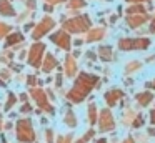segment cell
Segmentation results:
<instances>
[{
	"label": "cell",
	"mask_w": 155,
	"mask_h": 143,
	"mask_svg": "<svg viewBox=\"0 0 155 143\" xmlns=\"http://www.w3.org/2000/svg\"><path fill=\"white\" fill-rule=\"evenodd\" d=\"M94 82H95V76L82 75L80 78L77 80V83H75V88L68 93V98H72L74 102H80L82 96H85V93L92 88V83Z\"/></svg>",
	"instance_id": "6da1fadb"
},
{
	"label": "cell",
	"mask_w": 155,
	"mask_h": 143,
	"mask_svg": "<svg viewBox=\"0 0 155 143\" xmlns=\"http://www.w3.org/2000/svg\"><path fill=\"white\" fill-rule=\"evenodd\" d=\"M17 136L20 141H25V143L34 141L35 135H34V130H32V123L28 120H20L17 123Z\"/></svg>",
	"instance_id": "7a4b0ae2"
},
{
	"label": "cell",
	"mask_w": 155,
	"mask_h": 143,
	"mask_svg": "<svg viewBox=\"0 0 155 143\" xmlns=\"http://www.w3.org/2000/svg\"><path fill=\"white\" fill-rule=\"evenodd\" d=\"M42 53H44V45H42V43H37V45L32 47V50H30V60H28V62H30V65H34V67L40 65Z\"/></svg>",
	"instance_id": "3957f363"
},
{
	"label": "cell",
	"mask_w": 155,
	"mask_h": 143,
	"mask_svg": "<svg viewBox=\"0 0 155 143\" xmlns=\"http://www.w3.org/2000/svg\"><path fill=\"white\" fill-rule=\"evenodd\" d=\"M148 45L147 40H122L120 42V48L122 50H128V48H145Z\"/></svg>",
	"instance_id": "277c9868"
},
{
	"label": "cell",
	"mask_w": 155,
	"mask_h": 143,
	"mask_svg": "<svg viewBox=\"0 0 155 143\" xmlns=\"http://www.w3.org/2000/svg\"><path fill=\"white\" fill-rule=\"evenodd\" d=\"M88 27V20L87 17H80L78 20H72V22H67L65 23V28L67 30H72V32H77V30H82Z\"/></svg>",
	"instance_id": "5b68a950"
},
{
	"label": "cell",
	"mask_w": 155,
	"mask_h": 143,
	"mask_svg": "<svg viewBox=\"0 0 155 143\" xmlns=\"http://www.w3.org/2000/svg\"><path fill=\"white\" fill-rule=\"evenodd\" d=\"M52 25H54V22H52L50 18H45V22L44 23H40V25L35 28V32H34V38H40L42 35H44L47 30H50L52 28Z\"/></svg>",
	"instance_id": "8992f818"
},
{
	"label": "cell",
	"mask_w": 155,
	"mask_h": 143,
	"mask_svg": "<svg viewBox=\"0 0 155 143\" xmlns=\"http://www.w3.org/2000/svg\"><path fill=\"white\" fill-rule=\"evenodd\" d=\"M52 40H54V42H57L58 45H60L62 48H65V50L70 47V45H68V43H70V42H68V37L65 35L64 32H60V33H57V35H54V37H52Z\"/></svg>",
	"instance_id": "52a82bcc"
},
{
	"label": "cell",
	"mask_w": 155,
	"mask_h": 143,
	"mask_svg": "<svg viewBox=\"0 0 155 143\" xmlns=\"http://www.w3.org/2000/svg\"><path fill=\"white\" fill-rule=\"evenodd\" d=\"M32 95L35 96V100H37L38 105H40V106H45L47 110H50V112H52V106H48V105H47V100H45L44 92H40V90H34V92H32Z\"/></svg>",
	"instance_id": "ba28073f"
},
{
	"label": "cell",
	"mask_w": 155,
	"mask_h": 143,
	"mask_svg": "<svg viewBox=\"0 0 155 143\" xmlns=\"http://www.w3.org/2000/svg\"><path fill=\"white\" fill-rule=\"evenodd\" d=\"M0 13L2 15H14V8L7 0H0Z\"/></svg>",
	"instance_id": "9c48e42d"
},
{
	"label": "cell",
	"mask_w": 155,
	"mask_h": 143,
	"mask_svg": "<svg viewBox=\"0 0 155 143\" xmlns=\"http://www.w3.org/2000/svg\"><path fill=\"white\" fill-rule=\"evenodd\" d=\"M55 65H57L55 58H54L52 55H48V57H47V62H45V65H44V70H45V72H48V70H50V68H54Z\"/></svg>",
	"instance_id": "30bf717a"
},
{
	"label": "cell",
	"mask_w": 155,
	"mask_h": 143,
	"mask_svg": "<svg viewBox=\"0 0 155 143\" xmlns=\"http://www.w3.org/2000/svg\"><path fill=\"white\" fill-rule=\"evenodd\" d=\"M20 40H24V37H22L20 33H14V35H10V37H8V40H7V45H14V43L20 42Z\"/></svg>",
	"instance_id": "8fae6325"
},
{
	"label": "cell",
	"mask_w": 155,
	"mask_h": 143,
	"mask_svg": "<svg viewBox=\"0 0 155 143\" xmlns=\"http://www.w3.org/2000/svg\"><path fill=\"white\" fill-rule=\"evenodd\" d=\"M138 98H140V103H142V105H147V103L152 100V95H150V93H143V95H140Z\"/></svg>",
	"instance_id": "7c38bea8"
},
{
	"label": "cell",
	"mask_w": 155,
	"mask_h": 143,
	"mask_svg": "<svg viewBox=\"0 0 155 143\" xmlns=\"http://www.w3.org/2000/svg\"><path fill=\"white\" fill-rule=\"evenodd\" d=\"M14 103H15V95H14V93H10V95H8L7 103H5V110H8L12 105H14Z\"/></svg>",
	"instance_id": "4fadbf2b"
},
{
	"label": "cell",
	"mask_w": 155,
	"mask_h": 143,
	"mask_svg": "<svg viewBox=\"0 0 155 143\" xmlns=\"http://www.w3.org/2000/svg\"><path fill=\"white\" fill-rule=\"evenodd\" d=\"M115 96H120V92L107 93V102H108V103H114V102H115Z\"/></svg>",
	"instance_id": "5bb4252c"
},
{
	"label": "cell",
	"mask_w": 155,
	"mask_h": 143,
	"mask_svg": "<svg viewBox=\"0 0 155 143\" xmlns=\"http://www.w3.org/2000/svg\"><path fill=\"white\" fill-rule=\"evenodd\" d=\"M65 122H67L70 126H75V118H74V115H72V113H68V115H67V118H65Z\"/></svg>",
	"instance_id": "9a60e30c"
},
{
	"label": "cell",
	"mask_w": 155,
	"mask_h": 143,
	"mask_svg": "<svg viewBox=\"0 0 155 143\" xmlns=\"http://www.w3.org/2000/svg\"><path fill=\"white\" fill-rule=\"evenodd\" d=\"M7 32H8V27L4 25V23H0V38H2V37H4Z\"/></svg>",
	"instance_id": "2e32d148"
},
{
	"label": "cell",
	"mask_w": 155,
	"mask_h": 143,
	"mask_svg": "<svg viewBox=\"0 0 155 143\" xmlns=\"http://www.w3.org/2000/svg\"><path fill=\"white\" fill-rule=\"evenodd\" d=\"M72 7H82L84 5V0H72Z\"/></svg>",
	"instance_id": "e0dca14e"
},
{
	"label": "cell",
	"mask_w": 155,
	"mask_h": 143,
	"mask_svg": "<svg viewBox=\"0 0 155 143\" xmlns=\"http://www.w3.org/2000/svg\"><path fill=\"white\" fill-rule=\"evenodd\" d=\"M90 120H92V123L95 122V106L94 105L90 106Z\"/></svg>",
	"instance_id": "ac0fdd59"
},
{
	"label": "cell",
	"mask_w": 155,
	"mask_h": 143,
	"mask_svg": "<svg viewBox=\"0 0 155 143\" xmlns=\"http://www.w3.org/2000/svg\"><path fill=\"white\" fill-rule=\"evenodd\" d=\"M22 112H24V113H28V112H30V106H28V105H24V106H22Z\"/></svg>",
	"instance_id": "d6986e66"
},
{
	"label": "cell",
	"mask_w": 155,
	"mask_h": 143,
	"mask_svg": "<svg viewBox=\"0 0 155 143\" xmlns=\"http://www.w3.org/2000/svg\"><path fill=\"white\" fill-rule=\"evenodd\" d=\"M34 83H35V78L34 76H28V85H34Z\"/></svg>",
	"instance_id": "ffe728a7"
},
{
	"label": "cell",
	"mask_w": 155,
	"mask_h": 143,
	"mask_svg": "<svg viewBox=\"0 0 155 143\" xmlns=\"http://www.w3.org/2000/svg\"><path fill=\"white\" fill-rule=\"evenodd\" d=\"M98 143H105V141H104V140H100V141H98Z\"/></svg>",
	"instance_id": "44dd1931"
},
{
	"label": "cell",
	"mask_w": 155,
	"mask_h": 143,
	"mask_svg": "<svg viewBox=\"0 0 155 143\" xmlns=\"http://www.w3.org/2000/svg\"><path fill=\"white\" fill-rule=\"evenodd\" d=\"M52 2H60V0H52Z\"/></svg>",
	"instance_id": "7402d4cb"
}]
</instances>
